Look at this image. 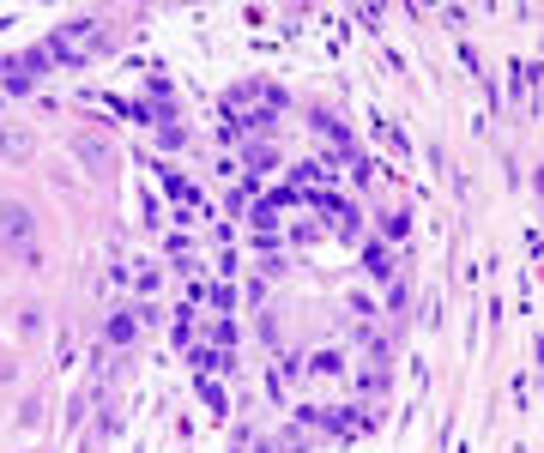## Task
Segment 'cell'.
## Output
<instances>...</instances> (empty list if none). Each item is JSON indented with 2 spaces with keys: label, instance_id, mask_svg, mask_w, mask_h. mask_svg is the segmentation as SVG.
I'll return each mask as SVG.
<instances>
[{
  "label": "cell",
  "instance_id": "1",
  "mask_svg": "<svg viewBox=\"0 0 544 453\" xmlns=\"http://www.w3.org/2000/svg\"><path fill=\"white\" fill-rule=\"evenodd\" d=\"M0 236L19 242V248H30V212H24V205H0Z\"/></svg>",
  "mask_w": 544,
  "mask_h": 453
},
{
  "label": "cell",
  "instance_id": "2",
  "mask_svg": "<svg viewBox=\"0 0 544 453\" xmlns=\"http://www.w3.org/2000/svg\"><path fill=\"white\" fill-rule=\"evenodd\" d=\"M0 158H30V133H0Z\"/></svg>",
  "mask_w": 544,
  "mask_h": 453
},
{
  "label": "cell",
  "instance_id": "3",
  "mask_svg": "<svg viewBox=\"0 0 544 453\" xmlns=\"http://www.w3.org/2000/svg\"><path fill=\"white\" fill-rule=\"evenodd\" d=\"M369 272H375V278H387V272H393V254H387V248H369Z\"/></svg>",
  "mask_w": 544,
  "mask_h": 453
}]
</instances>
